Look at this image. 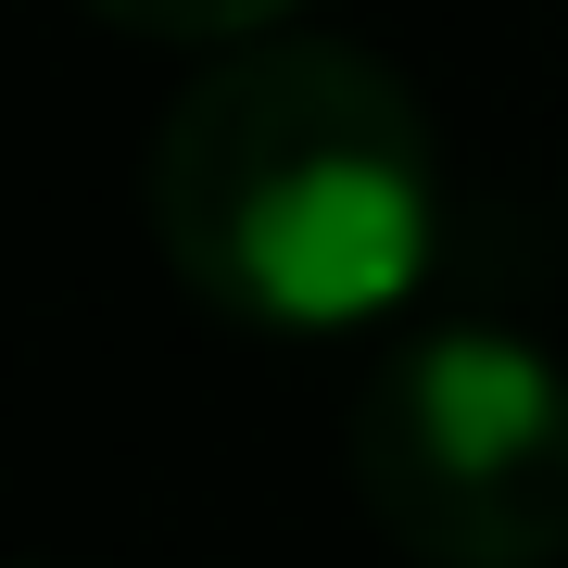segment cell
Segmentation results:
<instances>
[{
  "label": "cell",
  "instance_id": "cell-1",
  "mask_svg": "<svg viewBox=\"0 0 568 568\" xmlns=\"http://www.w3.org/2000/svg\"><path fill=\"white\" fill-rule=\"evenodd\" d=\"M152 241L241 328H366L443 253L417 89L354 39H253L152 126Z\"/></svg>",
  "mask_w": 568,
  "mask_h": 568
},
{
  "label": "cell",
  "instance_id": "cell-3",
  "mask_svg": "<svg viewBox=\"0 0 568 568\" xmlns=\"http://www.w3.org/2000/svg\"><path fill=\"white\" fill-rule=\"evenodd\" d=\"M89 13L140 26V39H227V51H253V39H278L291 0H89Z\"/></svg>",
  "mask_w": 568,
  "mask_h": 568
},
{
  "label": "cell",
  "instance_id": "cell-2",
  "mask_svg": "<svg viewBox=\"0 0 568 568\" xmlns=\"http://www.w3.org/2000/svg\"><path fill=\"white\" fill-rule=\"evenodd\" d=\"M354 493L417 568L568 556V366L518 328H417L354 392Z\"/></svg>",
  "mask_w": 568,
  "mask_h": 568
}]
</instances>
